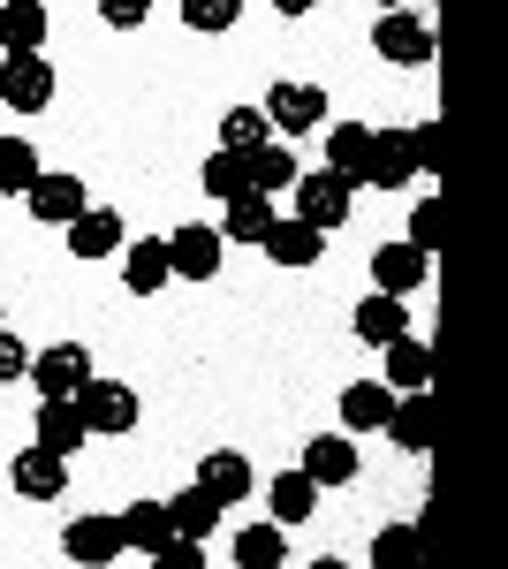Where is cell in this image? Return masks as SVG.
I'll return each instance as SVG.
<instances>
[{
    "label": "cell",
    "mask_w": 508,
    "mask_h": 569,
    "mask_svg": "<svg viewBox=\"0 0 508 569\" xmlns=\"http://www.w3.org/2000/svg\"><path fill=\"white\" fill-rule=\"evenodd\" d=\"M0 107L8 114H46L53 107V61L46 53H8L0 61Z\"/></svg>",
    "instance_id": "6da1fadb"
},
{
    "label": "cell",
    "mask_w": 508,
    "mask_h": 569,
    "mask_svg": "<svg viewBox=\"0 0 508 569\" xmlns=\"http://www.w3.org/2000/svg\"><path fill=\"white\" fill-rule=\"evenodd\" d=\"M289 190H297V220H311V228H341L349 206H357V182H341L335 168H311V176H297Z\"/></svg>",
    "instance_id": "7a4b0ae2"
},
{
    "label": "cell",
    "mask_w": 508,
    "mask_h": 569,
    "mask_svg": "<svg viewBox=\"0 0 508 569\" xmlns=\"http://www.w3.org/2000/svg\"><path fill=\"white\" fill-rule=\"evenodd\" d=\"M372 46H380V61H395V69H425L432 61V23L410 16V8H387L380 23H372Z\"/></svg>",
    "instance_id": "3957f363"
},
{
    "label": "cell",
    "mask_w": 508,
    "mask_h": 569,
    "mask_svg": "<svg viewBox=\"0 0 508 569\" xmlns=\"http://www.w3.org/2000/svg\"><path fill=\"white\" fill-rule=\"evenodd\" d=\"M77 410H84L91 433H114V440H122L129 426H137V388H122V380H99V372H91L84 388H77Z\"/></svg>",
    "instance_id": "277c9868"
},
{
    "label": "cell",
    "mask_w": 508,
    "mask_h": 569,
    "mask_svg": "<svg viewBox=\"0 0 508 569\" xmlns=\"http://www.w3.org/2000/svg\"><path fill=\"white\" fill-rule=\"evenodd\" d=\"M23 380H31L39 395H77V388L91 380V350H84V342H53V350H31Z\"/></svg>",
    "instance_id": "5b68a950"
},
{
    "label": "cell",
    "mask_w": 508,
    "mask_h": 569,
    "mask_svg": "<svg viewBox=\"0 0 508 569\" xmlns=\"http://www.w3.org/2000/svg\"><path fill=\"white\" fill-rule=\"evenodd\" d=\"M8 486H16L23 501H61V493H69V456H53V448L31 440V448L8 463Z\"/></svg>",
    "instance_id": "8992f818"
},
{
    "label": "cell",
    "mask_w": 508,
    "mask_h": 569,
    "mask_svg": "<svg viewBox=\"0 0 508 569\" xmlns=\"http://www.w3.org/2000/svg\"><path fill=\"white\" fill-rule=\"evenodd\" d=\"M266 122H273V137H311L319 122H327V91L319 84H273Z\"/></svg>",
    "instance_id": "52a82bcc"
},
{
    "label": "cell",
    "mask_w": 508,
    "mask_h": 569,
    "mask_svg": "<svg viewBox=\"0 0 508 569\" xmlns=\"http://www.w3.org/2000/svg\"><path fill=\"white\" fill-rule=\"evenodd\" d=\"M372 190H402L418 182V137L410 130H372V168H365Z\"/></svg>",
    "instance_id": "ba28073f"
},
{
    "label": "cell",
    "mask_w": 508,
    "mask_h": 569,
    "mask_svg": "<svg viewBox=\"0 0 508 569\" xmlns=\"http://www.w3.org/2000/svg\"><path fill=\"white\" fill-rule=\"evenodd\" d=\"M122 243H129V236H122V213H114V206H84V213L69 220V251H77L84 266L114 259Z\"/></svg>",
    "instance_id": "9c48e42d"
},
{
    "label": "cell",
    "mask_w": 508,
    "mask_h": 569,
    "mask_svg": "<svg viewBox=\"0 0 508 569\" xmlns=\"http://www.w3.org/2000/svg\"><path fill=\"white\" fill-rule=\"evenodd\" d=\"M23 206H31V220H46V228H69L91 198H84V182H77V176H46V168H39V182L23 190Z\"/></svg>",
    "instance_id": "30bf717a"
},
{
    "label": "cell",
    "mask_w": 508,
    "mask_h": 569,
    "mask_svg": "<svg viewBox=\"0 0 508 569\" xmlns=\"http://www.w3.org/2000/svg\"><path fill=\"white\" fill-rule=\"evenodd\" d=\"M425 273H432V251H418V243H380L372 251V289H387V297L425 289Z\"/></svg>",
    "instance_id": "8fae6325"
},
{
    "label": "cell",
    "mask_w": 508,
    "mask_h": 569,
    "mask_svg": "<svg viewBox=\"0 0 508 569\" xmlns=\"http://www.w3.org/2000/svg\"><path fill=\"white\" fill-rule=\"evenodd\" d=\"M190 486H206L220 509H236V501H243L258 479H251V456H243V448H212L206 463H198V479H190Z\"/></svg>",
    "instance_id": "7c38bea8"
},
{
    "label": "cell",
    "mask_w": 508,
    "mask_h": 569,
    "mask_svg": "<svg viewBox=\"0 0 508 569\" xmlns=\"http://www.w3.org/2000/svg\"><path fill=\"white\" fill-rule=\"evenodd\" d=\"M91 440L84 410H77V395H39V448H53V456H77Z\"/></svg>",
    "instance_id": "4fadbf2b"
},
{
    "label": "cell",
    "mask_w": 508,
    "mask_h": 569,
    "mask_svg": "<svg viewBox=\"0 0 508 569\" xmlns=\"http://www.w3.org/2000/svg\"><path fill=\"white\" fill-rule=\"evenodd\" d=\"M61 547H69V562H84V569H107L114 555H129L114 517H77V525L61 531Z\"/></svg>",
    "instance_id": "5bb4252c"
},
{
    "label": "cell",
    "mask_w": 508,
    "mask_h": 569,
    "mask_svg": "<svg viewBox=\"0 0 508 569\" xmlns=\"http://www.w3.org/2000/svg\"><path fill=\"white\" fill-rule=\"evenodd\" d=\"M122 281H129V297H160V289L175 281L168 236H152V243H122Z\"/></svg>",
    "instance_id": "9a60e30c"
},
{
    "label": "cell",
    "mask_w": 508,
    "mask_h": 569,
    "mask_svg": "<svg viewBox=\"0 0 508 569\" xmlns=\"http://www.w3.org/2000/svg\"><path fill=\"white\" fill-rule=\"evenodd\" d=\"M349 327H357V342H372V350H387L395 335H410V305H402V297H387V289H372L365 305L349 311Z\"/></svg>",
    "instance_id": "2e32d148"
},
{
    "label": "cell",
    "mask_w": 508,
    "mask_h": 569,
    "mask_svg": "<svg viewBox=\"0 0 508 569\" xmlns=\"http://www.w3.org/2000/svg\"><path fill=\"white\" fill-rule=\"evenodd\" d=\"M168 259H175L182 281H212V273H220V228H198V220H190V228H175V236H168Z\"/></svg>",
    "instance_id": "e0dca14e"
},
{
    "label": "cell",
    "mask_w": 508,
    "mask_h": 569,
    "mask_svg": "<svg viewBox=\"0 0 508 569\" xmlns=\"http://www.w3.org/2000/svg\"><path fill=\"white\" fill-rule=\"evenodd\" d=\"M387 440H395L402 456H425V448H432V395H425V388L395 395V410H387Z\"/></svg>",
    "instance_id": "ac0fdd59"
},
{
    "label": "cell",
    "mask_w": 508,
    "mask_h": 569,
    "mask_svg": "<svg viewBox=\"0 0 508 569\" xmlns=\"http://www.w3.org/2000/svg\"><path fill=\"white\" fill-rule=\"evenodd\" d=\"M319 251H327V228H311V220H273L266 228V259L273 266H319Z\"/></svg>",
    "instance_id": "d6986e66"
},
{
    "label": "cell",
    "mask_w": 508,
    "mask_h": 569,
    "mask_svg": "<svg viewBox=\"0 0 508 569\" xmlns=\"http://www.w3.org/2000/svg\"><path fill=\"white\" fill-rule=\"evenodd\" d=\"M273 198L266 190H243V198H228L220 206V243H266V228H273Z\"/></svg>",
    "instance_id": "ffe728a7"
},
{
    "label": "cell",
    "mask_w": 508,
    "mask_h": 569,
    "mask_svg": "<svg viewBox=\"0 0 508 569\" xmlns=\"http://www.w3.org/2000/svg\"><path fill=\"white\" fill-rule=\"evenodd\" d=\"M114 525H122V547H129V555H160V547L175 539V525H168V501H129V509L114 517Z\"/></svg>",
    "instance_id": "44dd1931"
},
{
    "label": "cell",
    "mask_w": 508,
    "mask_h": 569,
    "mask_svg": "<svg viewBox=\"0 0 508 569\" xmlns=\"http://www.w3.org/2000/svg\"><path fill=\"white\" fill-rule=\"evenodd\" d=\"M243 168H251V190H266V198H273V190H289V182L303 176L297 152H289V137H266V144H251V152H243Z\"/></svg>",
    "instance_id": "7402d4cb"
},
{
    "label": "cell",
    "mask_w": 508,
    "mask_h": 569,
    "mask_svg": "<svg viewBox=\"0 0 508 569\" xmlns=\"http://www.w3.org/2000/svg\"><path fill=\"white\" fill-rule=\"evenodd\" d=\"M303 471H311L319 486H357V440L319 433L311 448H303Z\"/></svg>",
    "instance_id": "603a6c76"
},
{
    "label": "cell",
    "mask_w": 508,
    "mask_h": 569,
    "mask_svg": "<svg viewBox=\"0 0 508 569\" xmlns=\"http://www.w3.org/2000/svg\"><path fill=\"white\" fill-rule=\"evenodd\" d=\"M0 46L8 53H39L46 46V0H0Z\"/></svg>",
    "instance_id": "cb8c5ba5"
},
{
    "label": "cell",
    "mask_w": 508,
    "mask_h": 569,
    "mask_svg": "<svg viewBox=\"0 0 508 569\" xmlns=\"http://www.w3.org/2000/svg\"><path fill=\"white\" fill-rule=\"evenodd\" d=\"M432 380V342H418V335H395L387 342V388L395 395H410Z\"/></svg>",
    "instance_id": "d4e9b609"
},
{
    "label": "cell",
    "mask_w": 508,
    "mask_h": 569,
    "mask_svg": "<svg viewBox=\"0 0 508 569\" xmlns=\"http://www.w3.org/2000/svg\"><path fill=\"white\" fill-rule=\"evenodd\" d=\"M327 168H335L341 182H365V168H372V130H365V122L327 130Z\"/></svg>",
    "instance_id": "484cf974"
},
{
    "label": "cell",
    "mask_w": 508,
    "mask_h": 569,
    "mask_svg": "<svg viewBox=\"0 0 508 569\" xmlns=\"http://www.w3.org/2000/svg\"><path fill=\"white\" fill-rule=\"evenodd\" d=\"M387 410H395V388L387 380H349L341 388V426H357V433L365 426H387Z\"/></svg>",
    "instance_id": "4316f807"
},
{
    "label": "cell",
    "mask_w": 508,
    "mask_h": 569,
    "mask_svg": "<svg viewBox=\"0 0 508 569\" xmlns=\"http://www.w3.org/2000/svg\"><path fill=\"white\" fill-rule=\"evenodd\" d=\"M319 509V479L303 471V463H289L281 479H273V525H303Z\"/></svg>",
    "instance_id": "83f0119b"
},
{
    "label": "cell",
    "mask_w": 508,
    "mask_h": 569,
    "mask_svg": "<svg viewBox=\"0 0 508 569\" xmlns=\"http://www.w3.org/2000/svg\"><path fill=\"white\" fill-rule=\"evenodd\" d=\"M168 525L182 531V539H212V531H220V501H212L206 486H182L168 501Z\"/></svg>",
    "instance_id": "f1b7e54d"
},
{
    "label": "cell",
    "mask_w": 508,
    "mask_h": 569,
    "mask_svg": "<svg viewBox=\"0 0 508 569\" xmlns=\"http://www.w3.org/2000/svg\"><path fill=\"white\" fill-rule=\"evenodd\" d=\"M31 182H39V144L31 137H0V190L23 198Z\"/></svg>",
    "instance_id": "f546056e"
},
{
    "label": "cell",
    "mask_w": 508,
    "mask_h": 569,
    "mask_svg": "<svg viewBox=\"0 0 508 569\" xmlns=\"http://www.w3.org/2000/svg\"><path fill=\"white\" fill-rule=\"evenodd\" d=\"M236 562H243V569H281V562H289V547H281V525L236 531Z\"/></svg>",
    "instance_id": "4dcf8cb0"
},
{
    "label": "cell",
    "mask_w": 508,
    "mask_h": 569,
    "mask_svg": "<svg viewBox=\"0 0 508 569\" xmlns=\"http://www.w3.org/2000/svg\"><path fill=\"white\" fill-rule=\"evenodd\" d=\"M266 137H273L266 107H228V114H220V144H228V152H251V144H266Z\"/></svg>",
    "instance_id": "1f68e13d"
},
{
    "label": "cell",
    "mask_w": 508,
    "mask_h": 569,
    "mask_svg": "<svg viewBox=\"0 0 508 569\" xmlns=\"http://www.w3.org/2000/svg\"><path fill=\"white\" fill-rule=\"evenodd\" d=\"M206 190L220 198V206H228V198H243V190H251V168H243V152H228V144H220V152L206 160Z\"/></svg>",
    "instance_id": "d6a6232c"
},
{
    "label": "cell",
    "mask_w": 508,
    "mask_h": 569,
    "mask_svg": "<svg viewBox=\"0 0 508 569\" xmlns=\"http://www.w3.org/2000/svg\"><path fill=\"white\" fill-rule=\"evenodd\" d=\"M175 8H182V23H190V31H206V39L236 31V16H243V0H175Z\"/></svg>",
    "instance_id": "836d02e7"
},
{
    "label": "cell",
    "mask_w": 508,
    "mask_h": 569,
    "mask_svg": "<svg viewBox=\"0 0 508 569\" xmlns=\"http://www.w3.org/2000/svg\"><path fill=\"white\" fill-rule=\"evenodd\" d=\"M372 562H380V569H410V562H418V531H410V525H387L380 539H372Z\"/></svg>",
    "instance_id": "e575fe53"
},
{
    "label": "cell",
    "mask_w": 508,
    "mask_h": 569,
    "mask_svg": "<svg viewBox=\"0 0 508 569\" xmlns=\"http://www.w3.org/2000/svg\"><path fill=\"white\" fill-rule=\"evenodd\" d=\"M440 228H448V213H440V198H418V213H410V236H402V243H418V251H432V243H440Z\"/></svg>",
    "instance_id": "d590c367"
},
{
    "label": "cell",
    "mask_w": 508,
    "mask_h": 569,
    "mask_svg": "<svg viewBox=\"0 0 508 569\" xmlns=\"http://www.w3.org/2000/svg\"><path fill=\"white\" fill-rule=\"evenodd\" d=\"M152 569H206V539H182V531H175L168 547L152 555Z\"/></svg>",
    "instance_id": "8d00e7d4"
},
{
    "label": "cell",
    "mask_w": 508,
    "mask_h": 569,
    "mask_svg": "<svg viewBox=\"0 0 508 569\" xmlns=\"http://www.w3.org/2000/svg\"><path fill=\"white\" fill-rule=\"evenodd\" d=\"M99 16H107L114 31H137V23L152 16V0H99Z\"/></svg>",
    "instance_id": "74e56055"
},
{
    "label": "cell",
    "mask_w": 508,
    "mask_h": 569,
    "mask_svg": "<svg viewBox=\"0 0 508 569\" xmlns=\"http://www.w3.org/2000/svg\"><path fill=\"white\" fill-rule=\"evenodd\" d=\"M23 365H31V350H23V342L0 327V380H23Z\"/></svg>",
    "instance_id": "f35d334b"
},
{
    "label": "cell",
    "mask_w": 508,
    "mask_h": 569,
    "mask_svg": "<svg viewBox=\"0 0 508 569\" xmlns=\"http://www.w3.org/2000/svg\"><path fill=\"white\" fill-rule=\"evenodd\" d=\"M418 176H432V168H440V130H432V122H418Z\"/></svg>",
    "instance_id": "ab89813d"
},
{
    "label": "cell",
    "mask_w": 508,
    "mask_h": 569,
    "mask_svg": "<svg viewBox=\"0 0 508 569\" xmlns=\"http://www.w3.org/2000/svg\"><path fill=\"white\" fill-rule=\"evenodd\" d=\"M273 8H281V16H311L319 0H273Z\"/></svg>",
    "instance_id": "60d3db41"
},
{
    "label": "cell",
    "mask_w": 508,
    "mask_h": 569,
    "mask_svg": "<svg viewBox=\"0 0 508 569\" xmlns=\"http://www.w3.org/2000/svg\"><path fill=\"white\" fill-rule=\"evenodd\" d=\"M380 8H395V0H380Z\"/></svg>",
    "instance_id": "b9f144b4"
},
{
    "label": "cell",
    "mask_w": 508,
    "mask_h": 569,
    "mask_svg": "<svg viewBox=\"0 0 508 569\" xmlns=\"http://www.w3.org/2000/svg\"><path fill=\"white\" fill-rule=\"evenodd\" d=\"M0 327H8V319H0Z\"/></svg>",
    "instance_id": "7bdbcfd3"
}]
</instances>
